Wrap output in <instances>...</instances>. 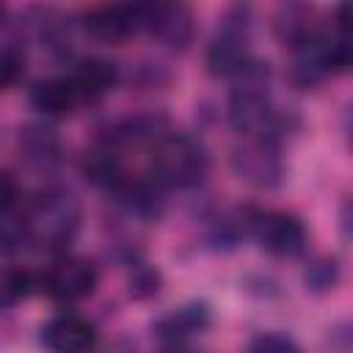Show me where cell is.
Listing matches in <instances>:
<instances>
[{
	"label": "cell",
	"instance_id": "obj_12",
	"mask_svg": "<svg viewBox=\"0 0 353 353\" xmlns=\"http://www.w3.org/2000/svg\"><path fill=\"white\" fill-rule=\"evenodd\" d=\"M30 287H33L30 273H28V270H14V273H8V276L3 279L0 292H3L6 301H19V298H25V295L30 292Z\"/></svg>",
	"mask_w": 353,
	"mask_h": 353
},
{
	"label": "cell",
	"instance_id": "obj_13",
	"mask_svg": "<svg viewBox=\"0 0 353 353\" xmlns=\"http://www.w3.org/2000/svg\"><path fill=\"white\" fill-rule=\"evenodd\" d=\"M251 353H301L298 345L284 336V334H262L254 345H251Z\"/></svg>",
	"mask_w": 353,
	"mask_h": 353
},
{
	"label": "cell",
	"instance_id": "obj_4",
	"mask_svg": "<svg viewBox=\"0 0 353 353\" xmlns=\"http://www.w3.org/2000/svg\"><path fill=\"white\" fill-rule=\"evenodd\" d=\"M259 245L276 256H292L303 248L306 240V229L295 215L287 212H268L256 218V229H254Z\"/></svg>",
	"mask_w": 353,
	"mask_h": 353
},
{
	"label": "cell",
	"instance_id": "obj_14",
	"mask_svg": "<svg viewBox=\"0 0 353 353\" xmlns=\"http://www.w3.org/2000/svg\"><path fill=\"white\" fill-rule=\"evenodd\" d=\"M19 201V185L8 171H0V215H8Z\"/></svg>",
	"mask_w": 353,
	"mask_h": 353
},
{
	"label": "cell",
	"instance_id": "obj_10",
	"mask_svg": "<svg viewBox=\"0 0 353 353\" xmlns=\"http://www.w3.org/2000/svg\"><path fill=\"white\" fill-rule=\"evenodd\" d=\"M146 28L174 47L185 44L190 36L188 14L182 8H174V6H146Z\"/></svg>",
	"mask_w": 353,
	"mask_h": 353
},
{
	"label": "cell",
	"instance_id": "obj_11",
	"mask_svg": "<svg viewBox=\"0 0 353 353\" xmlns=\"http://www.w3.org/2000/svg\"><path fill=\"white\" fill-rule=\"evenodd\" d=\"M85 174H88L91 182H97L102 188H121L124 185V171H121L119 160L110 152H97L85 163Z\"/></svg>",
	"mask_w": 353,
	"mask_h": 353
},
{
	"label": "cell",
	"instance_id": "obj_8",
	"mask_svg": "<svg viewBox=\"0 0 353 353\" xmlns=\"http://www.w3.org/2000/svg\"><path fill=\"white\" fill-rule=\"evenodd\" d=\"M229 116H232V124L240 132H256L259 127H265V121L270 116L268 97L262 91H256V88H240L232 97Z\"/></svg>",
	"mask_w": 353,
	"mask_h": 353
},
{
	"label": "cell",
	"instance_id": "obj_1",
	"mask_svg": "<svg viewBox=\"0 0 353 353\" xmlns=\"http://www.w3.org/2000/svg\"><path fill=\"white\" fill-rule=\"evenodd\" d=\"M207 174V152L188 135L163 138L152 152V179L165 188H193Z\"/></svg>",
	"mask_w": 353,
	"mask_h": 353
},
{
	"label": "cell",
	"instance_id": "obj_15",
	"mask_svg": "<svg viewBox=\"0 0 353 353\" xmlns=\"http://www.w3.org/2000/svg\"><path fill=\"white\" fill-rule=\"evenodd\" d=\"M17 74H19V61H17V55L0 47V88L11 85V83L17 80Z\"/></svg>",
	"mask_w": 353,
	"mask_h": 353
},
{
	"label": "cell",
	"instance_id": "obj_7",
	"mask_svg": "<svg viewBox=\"0 0 353 353\" xmlns=\"http://www.w3.org/2000/svg\"><path fill=\"white\" fill-rule=\"evenodd\" d=\"M30 102L36 110L47 113V116H66L80 105L77 91L72 88L69 77H55V80H41L33 85Z\"/></svg>",
	"mask_w": 353,
	"mask_h": 353
},
{
	"label": "cell",
	"instance_id": "obj_6",
	"mask_svg": "<svg viewBox=\"0 0 353 353\" xmlns=\"http://www.w3.org/2000/svg\"><path fill=\"white\" fill-rule=\"evenodd\" d=\"M119 80V72L110 61H102V58H85L77 63V69L72 72L69 83L72 88L77 91L80 102L83 99H99L102 94H108Z\"/></svg>",
	"mask_w": 353,
	"mask_h": 353
},
{
	"label": "cell",
	"instance_id": "obj_3",
	"mask_svg": "<svg viewBox=\"0 0 353 353\" xmlns=\"http://www.w3.org/2000/svg\"><path fill=\"white\" fill-rule=\"evenodd\" d=\"M41 342L50 353H91L97 331L80 314H58L41 328Z\"/></svg>",
	"mask_w": 353,
	"mask_h": 353
},
{
	"label": "cell",
	"instance_id": "obj_9",
	"mask_svg": "<svg viewBox=\"0 0 353 353\" xmlns=\"http://www.w3.org/2000/svg\"><path fill=\"white\" fill-rule=\"evenodd\" d=\"M207 63H210V72H212L215 77H229V74H237V72L248 69V50H245V41H243L240 36L223 33L221 39L212 41L210 55H207Z\"/></svg>",
	"mask_w": 353,
	"mask_h": 353
},
{
	"label": "cell",
	"instance_id": "obj_5",
	"mask_svg": "<svg viewBox=\"0 0 353 353\" xmlns=\"http://www.w3.org/2000/svg\"><path fill=\"white\" fill-rule=\"evenodd\" d=\"M85 28L102 41H121L146 28V6H102L85 17Z\"/></svg>",
	"mask_w": 353,
	"mask_h": 353
},
{
	"label": "cell",
	"instance_id": "obj_2",
	"mask_svg": "<svg viewBox=\"0 0 353 353\" xmlns=\"http://www.w3.org/2000/svg\"><path fill=\"white\" fill-rule=\"evenodd\" d=\"M41 287L50 298L55 301H80L85 295L94 292L97 287V270L91 262L77 259V256H63L55 265L47 268V273L41 276Z\"/></svg>",
	"mask_w": 353,
	"mask_h": 353
}]
</instances>
